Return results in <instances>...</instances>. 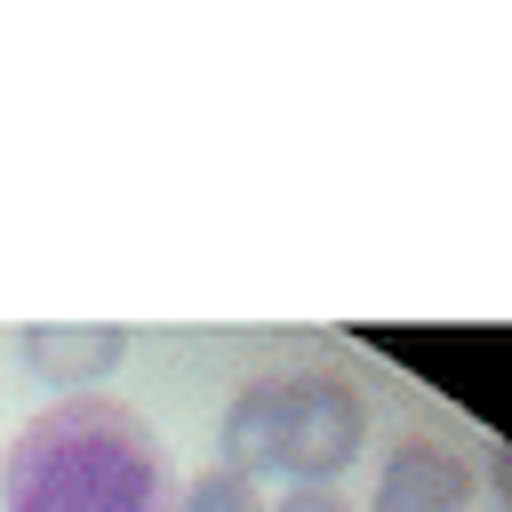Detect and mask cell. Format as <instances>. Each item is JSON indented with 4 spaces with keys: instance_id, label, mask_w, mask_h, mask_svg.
Instances as JSON below:
<instances>
[{
    "instance_id": "obj_6",
    "label": "cell",
    "mask_w": 512,
    "mask_h": 512,
    "mask_svg": "<svg viewBox=\"0 0 512 512\" xmlns=\"http://www.w3.org/2000/svg\"><path fill=\"white\" fill-rule=\"evenodd\" d=\"M264 512H352V504H344V488H280Z\"/></svg>"
},
{
    "instance_id": "obj_4",
    "label": "cell",
    "mask_w": 512,
    "mask_h": 512,
    "mask_svg": "<svg viewBox=\"0 0 512 512\" xmlns=\"http://www.w3.org/2000/svg\"><path fill=\"white\" fill-rule=\"evenodd\" d=\"M16 360L32 368V384H56L64 400L96 392L120 360H128V328H104V320H40L16 336Z\"/></svg>"
},
{
    "instance_id": "obj_2",
    "label": "cell",
    "mask_w": 512,
    "mask_h": 512,
    "mask_svg": "<svg viewBox=\"0 0 512 512\" xmlns=\"http://www.w3.org/2000/svg\"><path fill=\"white\" fill-rule=\"evenodd\" d=\"M368 448V400L344 368H280L248 376L216 416V464L240 480L336 488Z\"/></svg>"
},
{
    "instance_id": "obj_3",
    "label": "cell",
    "mask_w": 512,
    "mask_h": 512,
    "mask_svg": "<svg viewBox=\"0 0 512 512\" xmlns=\"http://www.w3.org/2000/svg\"><path fill=\"white\" fill-rule=\"evenodd\" d=\"M472 488H480V472H472L464 448H448L440 432H408L400 448H384L368 512H464Z\"/></svg>"
},
{
    "instance_id": "obj_7",
    "label": "cell",
    "mask_w": 512,
    "mask_h": 512,
    "mask_svg": "<svg viewBox=\"0 0 512 512\" xmlns=\"http://www.w3.org/2000/svg\"><path fill=\"white\" fill-rule=\"evenodd\" d=\"M480 480H488V488L504 496V512H512V440H496V448L480 456Z\"/></svg>"
},
{
    "instance_id": "obj_5",
    "label": "cell",
    "mask_w": 512,
    "mask_h": 512,
    "mask_svg": "<svg viewBox=\"0 0 512 512\" xmlns=\"http://www.w3.org/2000/svg\"><path fill=\"white\" fill-rule=\"evenodd\" d=\"M264 504L272 496L224 464H208V472H192V488H176V512H264Z\"/></svg>"
},
{
    "instance_id": "obj_1",
    "label": "cell",
    "mask_w": 512,
    "mask_h": 512,
    "mask_svg": "<svg viewBox=\"0 0 512 512\" xmlns=\"http://www.w3.org/2000/svg\"><path fill=\"white\" fill-rule=\"evenodd\" d=\"M0 512H176L160 432L104 400H56L0 448Z\"/></svg>"
}]
</instances>
